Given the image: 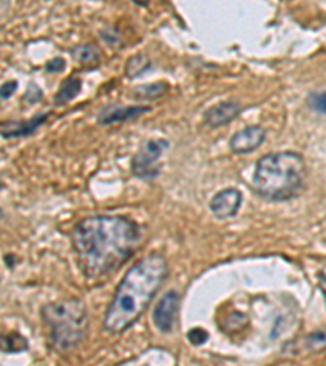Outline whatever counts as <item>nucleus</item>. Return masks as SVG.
Masks as SVG:
<instances>
[{
    "label": "nucleus",
    "mask_w": 326,
    "mask_h": 366,
    "mask_svg": "<svg viewBox=\"0 0 326 366\" xmlns=\"http://www.w3.org/2000/svg\"><path fill=\"white\" fill-rule=\"evenodd\" d=\"M168 277V262L163 254L152 253L126 272L105 314L103 329L121 333L139 319Z\"/></svg>",
    "instance_id": "f03ea898"
},
{
    "label": "nucleus",
    "mask_w": 326,
    "mask_h": 366,
    "mask_svg": "<svg viewBox=\"0 0 326 366\" xmlns=\"http://www.w3.org/2000/svg\"><path fill=\"white\" fill-rule=\"evenodd\" d=\"M168 83L155 82L150 85H141L132 90L131 96L137 101H155L163 98L168 93Z\"/></svg>",
    "instance_id": "ddd939ff"
},
{
    "label": "nucleus",
    "mask_w": 326,
    "mask_h": 366,
    "mask_svg": "<svg viewBox=\"0 0 326 366\" xmlns=\"http://www.w3.org/2000/svg\"><path fill=\"white\" fill-rule=\"evenodd\" d=\"M178 308H180V295L174 290L167 291L152 313L154 324L160 332L170 333L173 331L178 316Z\"/></svg>",
    "instance_id": "423d86ee"
},
{
    "label": "nucleus",
    "mask_w": 326,
    "mask_h": 366,
    "mask_svg": "<svg viewBox=\"0 0 326 366\" xmlns=\"http://www.w3.org/2000/svg\"><path fill=\"white\" fill-rule=\"evenodd\" d=\"M66 68V60L62 57H54L46 64V72L48 73H59Z\"/></svg>",
    "instance_id": "aec40b11"
},
{
    "label": "nucleus",
    "mask_w": 326,
    "mask_h": 366,
    "mask_svg": "<svg viewBox=\"0 0 326 366\" xmlns=\"http://www.w3.org/2000/svg\"><path fill=\"white\" fill-rule=\"evenodd\" d=\"M242 113V104L235 100L222 101L210 106L209 109H206L203 114V122L210 129H219L230 124L232 120H235Z\"/></svg>",
    "instance_id": "9d476101"
},
{
    "label": "nucleus",
    "mask_w": 326,
    "mask_h": 366,
    "mask_svg": "<svg viewBox=\"0 0 326 366\" xmlns=\"http://www.w3.org/2000/svg\"><path fill=\"white\" fill-rule=\"evenodd\" d=\"M44 326L49 331V344L57 351L77 349L85 340L89 313L79 298H67L44 304L41 309Z\"/></svg>",
    "instance_id": "20e7f679"
},
{
    "label": "nucleus",
    "mask_w": 326,
    "mask_h": 366,
    "mask_svg": "<svg viewBox=\"0 0 326 366\" xmlns=\"http://www.w3.org/2000/svg\"><path fill=\"white\" fill-rule=\"evenodd\" d=\"M242 192L235 187H227L215 194L212 201L209 202V208L219 220H227L237 215L242 207Z\"/></svg>",
    "instance_id": "0eeeda50"
},
{
    "label": "nucleus",
    "mask_w": 326,
    "mask_h": 366,
    "mask_svg": "<svg viewBox=\"0 0 326 366\" xmlns=\"http://www.w3.org/2000/svg\"><path fill=\"white\" fill-rule=\"evenodd\" d=\"M49 113L36 114L26 120H3L0 122V136L3 138H21L30 137L39 131L48 122Z\"/></svg>",
    "instance_id": "1a4fd4ad"
},
{
    "label": "nucleus",
    "mask_w": 326,
    "mask_h": 366,
    "mask_svg": "<svg viewBox=\"0 0 326 366\" xmlns=\"http://www.w3.org/2000/svg\"><path fill=\"white\" fill-rule=\"evenodd\" d=\"M170 142L163 138H150L142 143L131 161V171L136 178L152 181L160 174V156L168 150Z\"/></svg>",
    "instance_id": "39448f33"
},
{
    "label": "nucleus",
    "mask_w": 326,
    "mask_h": 366,
    "mask_svg": "<svg viewBox=\"0 0 326 366\" xmlns=\"http://www.w3.org/2000/svg\"><path fill=\"white\" fill-rule=\"evenodd\" d=\"M266 140V131L261 126H248L237 134H233L228 147L233 154L237 155H246L251 152L258 150Z\"/></svg>",
    "instance_id": "6e6552de"
},
{
    "label": "nucleus",
    "mask_w": 326,
    "mask_h": 366,
    "mask_svg": "<svg viewBox=\"0 0 326 366\" xmlns=\"http://www.w3.org/2000/svg\"><path fill=\"white\" fill-rule=\"evenodd\" d=\"M73 59L77 62L82 64V66H96L100 62V51L95 48L93 44H85V46H79L72 51Z\"/></svg>",
    "instance_id": "2eb2a0df"
},
{
    "label": "nucleus",
    "mask_w": 326,
    "mask_h": 366,
    "mask_svg": "<svg viewBox=\"0 0 326 366\" xmlns=\"http://www.w3.org/2000/svg\"><path fill=\"white\" fill-rule=\"evenodd\" d=\"M17 88H18V83L15 80H10V82L3 83V85L0 86V100L12 98V95L17 91Z\"/></svg>",
    "instance_id": "412c9836"
},
{
    "label": "nucleus",
    "mask_w": 326,
    "mask_h": 366,
    "mask_svg": "<svg viewBox=\"0 0 326 366\" xmlns=\"http://www.w3.org/2000/svg\"><path fill=\"white\" fill-rule=\"evenodd\" d=\"M28 350V340L18 332H7L0 333V351L8 355L21 354V351Z\"/></svg>",
    "instance_id": "4468645a"
},
{
    "label": "nucleus",
    "mask_w": 326,
    "mask_h": 366,
    "mask_svg": "<svg viewBox=\"0 0 326 366\" xmlns=\"http://www.w3.org/2000/svg\"><path fill=\"white\" fill-rule=\"evenodd\" d=\"M43 98V91H41V88L38 85H30L28 90H26V93L23 95V101L25 103H30V104H36L38 101H41Z\"/></svg>",
    "instance_id": "6ab92c4d"
},
{
    "label": "nucleus",
    "mask_w": 326,
    "mask_h": 366,
    "mask_svg": "<svg viewBox=\"0 0 326 366\" xmlns=\"http://www.w3.org/2000/svg\"><path fill=\"white\" fill-rule=\"evenodd\" d=\"M71 238L84 277L100 280L118 272L134 256L142 231L124 215H91L73 226Z\"/></svg>",
    "instance_id": "f257e3e1"
},
{
    "label": "nucleus",
    "mask_w": 326,
    "mask_h": 366,
    "mask_svg": "<svg viewBox=\"0 0 326 366\" xmlns=\"http://www.w3.org/2000/svg\"><path fill=\"white\" fill-rule=\"evenodd\" d=\"M82 91V80L79 77H67L66 80L61 83L56 96H54V104L64 106L71 103L72 100H75Z\"/></svg>",
    "instance_id": "f8f14e48"
},
{
    "label": "nucleus",
    "mask_w": 326,
    "mask_h": 366,
    "mask_svg": "<svg viewBox=\"0 0 326 366\" xmlns=\"http://www.w3.org/2000/svg\"><path fill=\"white\" fill-rule=\"evenodd\" d=\"M186 337L192 345H203L209 339V332L204 331V329H201V327H194L186 333Z\"/></svg>",
    "instance_id": "a211bd4d"
},
{
    "label": "nucleus",
    "mask_w": 326,
    "mask_h": 366,
    "mask_svg": "<svg viewBox=\"0 0 326 366\" xmlns=\"http://www.w3.org/2000/svg\"><path fill=\"white\" fill-rule=\"evenodd\" d=\"M325 100L326 95L321 91V93H310L309 98H307V104L310 106V109H314L316 114L325 116Z\"/></svg>",
    "instance_id": "f3484780"
},
{
    "label": "nucleus",
    "mask_w": 326,
    "mask_h": 366,
    "mask_svg": "<svg viewBox=\"0 0 326 366\" xmlns=\"http://www.w3.org/2000/svg\"><path fill=\"white\" fill-rule=\"evenodd\" d=\"M150 109H152L150 106L109 104L100 111V114L96 116V120H98V124H102V126H113V124L139 119L142 114L149 113Z\"/></svg>",
    "instance_id": "9b49d317"
},
{
    "label": "nucleus",
    "mask_w": 326,
    "mask_h": 366,
    "mask_svg": "<svg viewBox=\"0 0 326 366\" xmlns=\"http://www.w3.org/2000/svg\"><path fill=\"white\" fill-rule=\"evenodd\" d=\"M307 165L296 152H275L256 161L253 179L255 194L268 202H286L304 191Z\"/></svg>",
    "instance_id": "7ed1b4c3"
},
{
    "label": "nucleus",
    "mask_w": 326,
    "mask_h": 366,
    "mask_svg": "<svg viewBox=\"0 0 326 366\" xmlns=\"http://www.w3.org/2000/svg\"><path fill=\"white\" fill-rule=\"evenodd\" d=\"M152 68V62H150L149 57L144 54H137L134 57H131L126 64V75L129 78L141 77L142 73L150 71Z\"/></svg>",
    "instance_id": "dca6fc26"
}]
</instances>
